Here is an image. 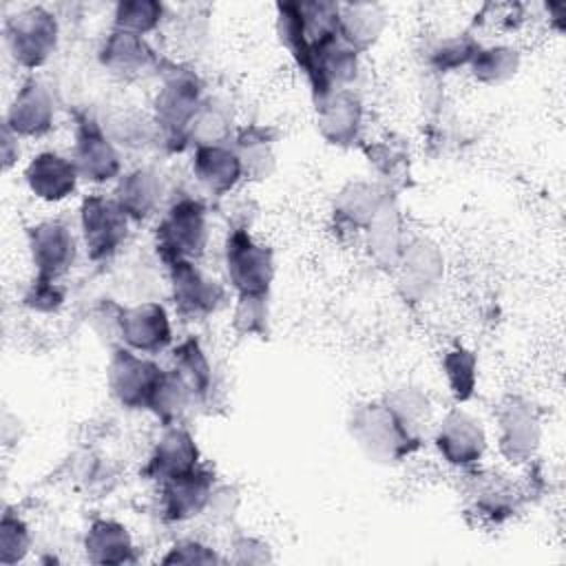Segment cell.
I'll list each match as a JSON object with an SVG mask.
<instances>
[{"mask_svg":"<svg viewBox=\"0 0 566 566\" xmlns=\"http://www.w3.org/2000/svg\"><path fill=\"white\" fill-rule=\"evenodd\" d=\"M161 86L153 99L155 142L168 153H181L190 146L192 119L206 99L201 77L184 64L161 69Z\"/></svg>","mask_w":566,"mask_h":566,"instance_id":"obj_1","label":"cell"},{"mask_svg":"<svg viewBox=\"0 0 566 566\" xmlns=\"http://www.w3.org/2000/svg\"><path fill=\"white\" fill-rule=\"evenodd\" d=\"M347 431L360 453L376 464H398L422 444V440L407 431L382 398L352 407Z\"/></svg>","mask_w":566,"mask_h":566,"instance_id":"obj_2","label":"cell"},{"mask_svg":"<svg viewBox=\"0 0 566 566\" xmlns=\"http://www.w3.org/2000/svg\"><path fill=\"white\" fill-rule=\"evenodd\" d=\"M4 46L11 60L27 71L44 66L60 42V22L46 7L33 4L4 20Z\"/></svg>","mask_w":566,"mask_h":566,"instance_id":"obj_3","label":"cell"},{"mask_svg":"<svg viewBox=\"0 0 566 566\" xmlns=\"http://www.w3.org/2000/svg\"><path fill=\"white\" fill-rule=\"evenodd\" d=\"M208 210L195 197L175 199L164 212L157 232L155 248L164 263L175 259L199 261L208 248Z\"/></svg>","mask_w":566,"mask_h":566,"instance_id":"obj_4","label":"cell"},{"mask_svg":"<svg viewBox=\"0 0 566 566\" xmlns=\"http://www.w3.org/2000/svg\"><path fill=\"white\" fill-rule=\"evenodd\" d=\"M223 270L234 294H270L274 252L256 241L248 228H232L223 243Z\"/></svg>","mask_w":566,"mask_h":566,"instance_id":"obj_5","label":"cell"},{"mask_svg":"<svg viewBox=\"0 0 566 566\" xmlns=\"http://www.w3.org/2000/svg\"><path fill=\"white\" fill-rule=\"evenodd\" d=\"M164 376V367L144 354L117 345L106 365V387L124 409L148 411L150 396Z\"/></svg>","mask_w":566,"mask_h":566,"instance_id":"obj_6","label":"cell"},{"mask_svg":"<svg viewBox=\"0 0 566 566\" xmlns=\"http://www.w3.org/2000/svg\"><path fill=\"white\" fill-rule=\"evenodd\" d=\"M130 219L113 197L88 195L80 203V234L86 256L95 263L119 252L128 237Z\"/></svg>","mask_w":566,"mask_h":566,"instance_id":"obj_7","label":"cell"},{"mask_svg":"<svg viewBox=\"0 0 566 566\" xmlns=\"http://www.w3.org/2000/svg\"><path fill=\"white\" fill-rule=\"evenodd\" d=\"M170 298L175 312L186 321H201L212 316L226 301V287L208 276L197 261L175 259L166 263Z\"/></svg>","mask_w":566,"mask_h":566,"instance_id":"obj_8","label":"cell"},{"mask_svg":"<svg viewBox=\"0 0 566 566\" xmlns=\"http://www.w3.org/2000/svg\"><path fill=\"white\" fill-rule=\"evenodd\" d=\"M71 159L80 179L102 186L122 177V153L106 128L93 117H80Z\"/></svg>","mask_w":566,"mask_h":566,"instance_id":"obj_9","label":"cell"},{"mask_svg":"<svg viewBox=\"0 0 566 566\" xmlns=\"http://www.w3.org/2000/svg\"><path fill=\"white\" fill-rule=\"evenodd\" d=\"M117 340L144 356L166 352L172 343V325L166 307L159 301L124 305L117 323Z\"/></svg>","mask_w":566,"mask_h":566,"instance_id":"obj_10","label":"cell"},{"mask_svg":"<svg viewBox=\"0 0 566 566\" xmlns=\"http://www.w3.org/2000/svg\"><path fill=\"white\" fill-rule=\"evenodd\" d=\"M542 424L535 407L520 398L509 396L497 409V449L511 464L531 462L539 449Z\"/></svg>","mask_w":566,"mask_h":566,"instance_id":"obj_11","label":"cell"},{"mask_svg":"<svg viewBox=\"0 0 566 566\" xmlns=\"http://www.w3.org/2000/svg\"><path fill=\"white\" fill-rule=\"evenodd\" d=\"M433 447L447 464L471 469L486 451V431L475 416L458 407L447 411L436 424Z\"/></svg>","mask_w":566,"mask_h":566,"instance_id":"obj_12","label":"cell"},{"mask_svg":"<svg viewBox=\"0 0 566 566\" xmlns=\"http://www.w3.org/2000/svg\"><path fill=\"white\" fill-rule=\"evenodd\" d=\"M394 270L398 272L400 294L411 303H420L440 287L444 276V256L431 239L418 237L405 243Z\"/></svg>","mask_w":566,"mask_h":566,"instance_id":"obj_13","label":"cell"},{"mask_svg":"<svg viewBox=\"0 0 566 566\" xmlns=\"http://www.w3.org/2000/svg\"><path fill=\"white\" fill-rule=\"evenodd\" d=\"M97 60L117 80H142L161 73L164 62L144 35H135L122 29H111L99 49Z\"/></svg>","mask_w":566,"mask_h":566,"instance_id":"obj_14","label":"cell"},{"mask_svg":"<svg viewBox=\"0 0 566 566\" xmlns=\"http://www.w3.org/2000/svg\"><path fill=\"white\" fill-rule=\"evenodd\" d=\"M27 248L35 276L60 281L71 272L77 256V241L64 221L49 219L27 230Z\"/></svg>","mask_w":566,"mask_h":566,"instance_id":"obj_15","label":"cell"},{"mask_svg":"<svg viewBox=\"0 0 566 566\" xmlns=\"http://www.w3.org/2000/svg\"><path fill=\"white\" fill-rule=\"evenodd\" d=\"M358 55L360 53L354 51L347 42H343L338 33L318 42L312 49V60L305 71V77L312 88V99L318 102L332 91L352 88L360 69Z\"/></svg>","mask_w":566,"mask_h":566,"instance_id":"obj_16","label":"cell"},{"mask_svg":"<svg viewBox=\"0 0 566 566\" xmlns=\"http://www.w3.org/2000/svg\"><path fill=\"white\" fill-rule=\"evenodd\" d=\"M53 124L55 99L51 88L38 77L24 80L7 108L4 126L18 137H44Z\"/></svg>","mask_w":566,"mask_h":566,"instance_id":"obj_17","label":"cell"},{"mask_svg":"<svg viewBox=\"0 0 566 566\" xmlns=\"http://www.w3.org/2000/svg\"><path fill=\"white\" fill-rule=\"evenodd\" d=\"M318 135L338 148L354 146L363 130V99L354 88L332 91L314 102Z\"/></svg>","mask_w":566,"mask_h":566,"instance_id":"obj_18","label":"cell"},{"mask_svg":"<svg viewBox=\"0 0 566 566\" xmlns=\"http://www.w3.org/2000/svg\"><path fill=\"white\" fill-rule=\"evenodd\" d=\"M161 486L159 511L166 522L179 524L206 513L214 491V473L206 467H197L179 478H172Z\"/></svg>","mask_w":566,"mask_h":566,"instance_id":"obj_19","label":"cell"},{"mask_svg":"<svg viewBox=\"0 0 566 566\" xmlns=\"http://www.w3.org/2000/svg\"><path fill=\"white\" fill-rule=\"evenodd\" d=\"M199 447L197 440L188 429L181 424H170L164 429V433L157 438L146 467H144V478L164 484L172 478H179L192 469L199 467Z\"/></svg>","mask_w":566,"mask_h":566,"instance_id":"obj_20","label":"cell"},{"mask_svg":"<svg viewBox=\"0 0 566 566\" xmlns=\"http://www.w3.org/2000/svg\"><path fill=\"white\" fill-rule=\"evenodd\" d=\"M80 175L71 157L55 150H42L24 168V184L29 192L44 203H60L77 188Z\"/></svg>","mask_w":566,"mask_h":566,"instance_id":"obj_21","label":"cell"},{"mask_svg":"<svg viewBox=\"0 0 566 566\" xmlns=\"http://www.w3.org/2000/svg\"><path fill=\"white\" fill-rule=\"evenodd\" d=\"M164 195L166 186L161 172L153 166H139L117 179L113 199L130 221H146L159 210Z\"/></svg>","mask_w":566,"mask_h":566,"instance_id":"obj_22","label":"cell"},{"mask_svg":"<svg viewBox=\"0 0 566 566\" xmlns=\"http://www.w3.org/2000/svg\"><path fill=\"white\" fill-rule=\"evenodd\" d=\"M192 177L195 181L214 197L230 195L243 179L241 161L230 144L221 146H197L192 148Z\"/></svg>","mask_w":566,"mask_h":566,"instance_id":"obj_23","label":"cell"},{"mask_svg":"<svg viewBox=\"0 0 566 566\" xmlns=\"http://www.w3.org/2000/svg\"><path fill=\"white\" fill-rule=\"evenodd\" d=\"M389 199V190L376 181H349L334 199V219L349 230H365Z\"/></svg>","mask_w":566,"mask_h":566,"instance_id":"obj_24","label":"cell"},{"mask_svg":"<svg viewBox=\"0 0 566 566\" xmlns=\"http://www.w3.org/2000/svg\"><path fill=\"white\" fill-rule=\"evenodd\" d=\"M84 555L91 564L122 566L137 562V548L128 528L117 520H95L84 535Z\"/></svg>","mask_w":566,"mask_h":566,"instance_id":"obj_25","label":"cell"},{"mask_svg":"<svg viewBox=\"0 0 566 566\" xmlns=\"http://www.w3.org/2000/svg\"><path fill=\"white\" fill-rule=\"evenodd\" d=\"M274 142H276V133L259 124L243 126L232 135L230 146L234 148L241 161L243 179L263 181L274 172V166H276Z\"/></svg>","mask_w":566,"mask_h":566,"instance_id":"obj_26","label":"cell"},{"mask_svg":"<svg viewBox=\"0 0 566 566\" xmlns=\"http://www.w3.org/2000/svg\"><path fill=\"white\" fill-rule=\"evenodd\" d=\"M387 27V13L376 2H338V38L354 51L371 49Z\"/></svg>","mask_w":566,"mask_h":566,"instance_id":"obj_27","label":"cell"},{"mask_svg":"<svg viewBox=\"0 0 566 566\" xmlns=\"http://www.w3.org/2000/svg\"><path fill=\"white\" fill-rule=\"evenodd\" d=\"M170 369L184 380L197 402H206L214 389L212 363L195 336L181 340L170 354Z\"/></svg>","mask_w":566,"mask_h":566,"instance_id":"obj_28","label":"cell"},{"mask_svg":"<svg viewBox=\"0 0 566 566\" xmlns=\"http://www.w3.org/2000/svg\"><path fill=\"white\" fill-rule=\"evenodd\" d=\"M363 232L367 234V248H369L371 259L380 268H396L407 241L402 234L400 212H398L394 199H389L380 208V212L371 219V223Z\"/></svg>","mask_w":566,"mask_h":566,"instance_id":"obj_29","label":"cell"},{"mask_svg":"<svg viewBox=\"0 0 566 566\" xmlns=\"http://www.w3.org/2000/svg\"><path fill=\"white\" fill-rule=\"evenodd\" d=\"M234 135L232 108L219 97H206L190 126V146H221L230 144Z\"/></svg>","mask_w":566,"mask_h":566,"instance_id":"obj_30","label":"cell"},{"mask_svg":"<svg viewBox=\"0 0 566 566\" xmlns=\"http://www.w3.org/2000/svg\"><path fill=\"white\" fill-rule=\"evenodd\" d=\"M520 66H522V53L511 44L480 46L469 64L471 75L484 86L506 84L517 75Z\"/></svg>","mask_w":566,"mask_h":566,"instance_id":"obj_31","label":"cell"},{"mask_svg":"<svg viewBox=\"0 0 566 566\" xmlns=\"http://www.w3.org/2000/svg\"><path fill=\"white\" fill-rule=\"evenodd\" d=\"M192 405H195V398L184 385V380L170 367L164 369V376L150 396L148 411L164 427H170V424H179Z\"/></svg>","mask_w":566,"mask_h":566,"instance_id":"obj_32","label":"cell"},{"mask_svg":"<svg viewBox=\"0 0 566 566\" xmlns=\"http://www.w3.org/2000/svg\"><path fill=\"white\" fill-rule=\"evenodd\" d=\"M276 11V35L296 66L305 73L312 60V46L305 33V22L301 13V2H279Z\"/></svg>","mask_w":566,"mask_h":566,"instance_id":"obj_33","label":"cell"},{"mask_svg":"<svg viewBox=\"0 0 566 566\" xmlns=\"http://www.w3.org/2000/svg\"><path fill=\"white\" fill-rule=\"evenodd\" d=\"M387 407L398 416L411 436L424 440V431L431 418V400L418 387H398L382 396Z\"/></svg>","mask_w":566,"mask_h":566,"instance_id":"obj_34","label":"cell"},{"mask_svg":"<svg viewBox=\"0 0 566 566\" xmlns=\"http://www.w3.org/2000/svg\"><path fill=\"white\" fill-rule=\"evenodd\" d=\"M442 371L455 402H467L478 385V356L467 347H453L442 356Z\"/></svg>","mask_w":566,"mask_h":566,"instance_id":"obj_35","label":"cell"},{"mask_svg":"<svg viewBox=\"0 0 566 566\" xmlns=\"http://www.w3.org/2000/svg\"><path fill=\"white\" fill-rule=\"evenodd\" d=\"M166 9L157 0H122L113 9V29L146 35L161 24Z\"/></svg>","mask_w":566,"mask_h":566,"instance_id":"obj_36","label":"cell"},{"mask_svg":"<svg viewBox=\"0 0 566 566\" xmlns=\"http://www.w3.org/2000/svg\"><path fill=\"white\" fill-rule=\"evenodd\" d=\"M232 329L239 336L263 338L270 329V294H237Z\"/></svg>","mask_w":566,"mask_h":566,"instance_id":"obj_37","label":"cell"},{"mask_svg":"<svg viewBox=\"0 0 566 566\" xmlns=\"http://www.w3.org/2000/svg\"><path fill=\"white\" fill-rule=\"evenodd\" d=\"M480 46L482 44L469 33H458V35L442 38L429 49V64L438 73L458 71V69L471 64V60H473V55L478 53Z\"/></svg>","mask_w":566,"mask_h":566,"instance_id":"obj_38","label":"cell"},{"mask_svg":"<svg viewBox=\"0 0 566 566\" xmlns=\"http://www.w3.org/2000/svg\"><path fill=\"white\" fill-rule=\"evenodd\" d=\"M517 491L513 484H509L506 480L500 478H489L480 484V489L475 491V506L484 517L491 520H504L511 517L515 506H517Z\"/></svg>","mask_w":566,"mask_h":566,"instance_id":"obj_39","label":"cell"},{"mask_svg":"<svg viewBox=\"0 0 566 566\" xmlns=\"http://www.w3.org/2000/svg\"><path fill=\"white\" fill-rule=\"evenodd\" d=\"M31 551L29 524L13 511H4L0 520V564L11 566L22 562Z\"/></svg>","mask_w":566,"mask_h":566,"instance_id":"obj_40","label":"cell"},{"mask_svg":"<svg viewBox=\"0 0 566 566\" xmlns=\"http://www.w3.org/2000/svg\"><path fill=\"white\" fill-rule=\"evenodd\" d=\"M66 301V290L60 281L33 276L22 294V305L35 314H55Z\"/></svg>","mask_w":566,"mask_h":566,"instance_id":"obj_41","label":"cell"},{"mask_svg":"<svg viewBox=\"0 0 566 566\" xmlns=\"http://www.w3.org/2000/svg\"><path fill=\"white\" fill-rule=\"evenodd\" d=\"M223 557L199 539L175 542L161 557V564H221Z\"/></svg>","mask_w":566,"mask_h":566,"instance_id":"obj_42","label":"cell"},{"mask_svg":"<svg viewBox=\"0 0 566 566\" xmlns=\"http://www.w3.org/2000/svg\"><path fill=\"white\" fill-rule=\"evenodd\" d=\"M232 562L234 564H265L272 559L270 546L252 535H241L232 542Z\"/></svg>","mask_w":566,"mask_h":566,"instance_id":"obj_43","label":"cell"},{"mask_svg":"<svg viewBox=\"0 0 566 566\" xmlns=\"http://www.w3.org/2000/svg\"><path fill=\"white\" fill-rule=\"evenodd\" d=\"M239 506V493L232 486H214L206 513L214 517H230Z\"/></svg>","mask_w":566,"mask_h":566,"instance_id":"obj_44","label":"cell"},{"mask_svg":"<svg viewBox=\"0 0 566 566\" xmlns=\"http://www.w3.org/2000/svg\"><path fill=\"white\" fill-rule=\"evenodd\" d=\"M18 142H20V137L13 130H9L7 126H2V148H0V153H2V168L4 170H9L18 161V155H20Z\"/></svg>","mask_w":566,"mask_h":566,"instance_id":"obj_45","label":"cell"}]
</instances>
